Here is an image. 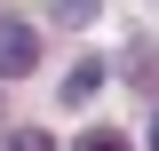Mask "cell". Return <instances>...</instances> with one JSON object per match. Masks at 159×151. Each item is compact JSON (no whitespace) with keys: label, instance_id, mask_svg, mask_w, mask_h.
Returning <instances> with one entry per match:
<instances>
[{"label":"cell","instance_id":"1","mask_svg":"<svg viewBox=\"0 0 159 151\" xmlns=\"http://www.w3.org/2000/svg\"><path fill=\"white\" fill-rule=\"evenodd\" d=\"M32 64H40V32L24 16H0V80H24Z\"/></svg>","mask_w":159,"mask_h":151},{"label":"cell","instance_id":"2","mask_svg":"<svg viewBox=\"0 0 159 151\" xmlns=\"http://www.w3.org/2000/svg\"><path fill=\"white\" fill-rule=\"evenodd\" d=\"M96 88H103V64H96V56H80L72 72H64V103H88Z\"/></svg>","mask_w":159,"mask_h":151},{"label":"cell","instance_id":"3","mask_svg":"<svg viewBox=\"0 0 159 151\" xmlns=\"http://www.w3.org/2000/svg\"><path fill=\"white\" fill-rule=\"evenodd\" d=\"M48 16H56V24H72V32H88V24L103 16V0H48Z\"/></svg>","mask_w":159,"mask_h":151},{"label":"cell","instance_id":"4","mask_svg":"<svg viewBox=\"0 0 159 151\" xmlns=\"http://www.w3.org/2000/svg\"><path fill=\"white\" fill-rule=\"evenodd\" d=\"M80 151H127V135H119V127H88V135H80Z\"/></svg>","mask_w":159,"mask_h":151},{"label":"cell","instance_id":"5","mask_svg":"<svg viewBox=\"0 0 159 151\" xmlns=\"http://www.w3.org/2000/svg\"><path fill=\"white\" fill-rule=\"evenodd\" d=\"M16 151H48V135H40V127H24V135H16Z\"/></svg>","mask_w":159,"mask_h":151},{"label":"cell","instance_id":"6","mask_svg":"<svg viewBox=\"0 0 159 151\" xmlns=\"http://www.w3.org/2000/svg\"><path fill=\"white\" fill-rule=\"evenodd\" d=\"M151 151H159V119H151Z\"/></svg>","mask_w":159,"mask_h":151}]
</instances>
